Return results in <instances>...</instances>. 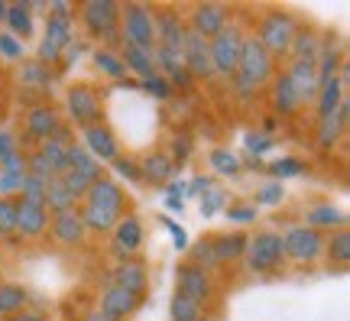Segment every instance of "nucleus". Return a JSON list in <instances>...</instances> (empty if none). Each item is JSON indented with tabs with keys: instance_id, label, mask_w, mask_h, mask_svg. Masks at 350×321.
Here are the masks:
<instances>
[{
	"instance_id": "obj_38",
	"label": "nucleus",
	"mask_w": 350,
	"mask_h": 321,
	"mask_svg": "<svg viewBox=\"0 0 350 321\" xmlns=\"http://www.w3.org/2000/svg\"><path fill=\"white\" fill-rule=\"evenodd\" d=\"M16 231V198H0V240H13Z\"/></svg>"
},
{
	"instance_id": "obj_47",
	"label": "nucleus",
	"mask_w": 350,
	"mask_h": 321,
	"mask_svg": "<svg viewBox=\"0 0 350 321\" xmlns=\"http://www.w3.org/2000/svg\"><path fill=\"white\" fill-rule=\"evenodd\" d=\"M279 198H282V182H275V185L266 188V192L260 195V201H266V205H269V201H279Z\"/></svg>"
},
{
	"instance_id": "obj_48",
	"label": "nucleus",
	"mask_w": 350,
	"mask_h": 321,
	"mask_svg": "<svg viewBox=\"0 0 350 321\" xmlns=\"http://www.w3.org/2000/svg\"><path fill=\"white\" fill-rule=\"evenodd\" d=\"M273 172H279V175H295V172H301V166H299V162H275Z\"/></svg>"
},
{
	"instance_id": "obj_23",
	"label": "nucleus",
	"mask_w": 350,
	"mask_h": 321,
	"mask_svg": "<svg viewBox=\"0 0 350 321\" xmlns=\"http://www.w3.org/2000/svg\"><path fill=\"white\" fill-rule=\"evenodd\" d=\"M113 285H120V289H126V292L146 298V289H150V272H146V266H143L137 257L120 259V263L113 266Z\"/></svg>"
},
{
	"instance_id": "obj_5",
	"label": "nucleus",
	"mask_w": 350,
	"mask_h": 321,
	"mask_svg": "<svg viewBox=\"0 0 350 321\" xmlns=\"http://www.w3.org/2000/svg\"><path fill=\"white\" fill-rule=\"evenodd\" d=\"M247 270L256 276H273L286 266V253H282V234L279 231H260L247 240Z\"/></svg>"
},
{
	"instance_id": "obj_29",
	"label": "nucleus",
	"mask_w": 350,
	"mask_h": 321,
	"mask_svg": "<svg viewBox=\"0 0 350 321\" xmlns=\"http://www.w3.org/2000/svg\"><path fill=\"white\" fill-rule=\"evenodd\" d=\"M16 81H20V88H26V91H49L52 81H55V68H49V65H42L39 59H23L20 62V72H16Z\"/></svg>"
},
{
	"instance_id": "obj_17",
	"label": "nucleus",
	"mask_w": 350,
	"mask_h": 321,
	"mask_svg": "<svg viewBox=\"0 0 350 321\" xmlns=\"http://www.w3.org/2000/svg\"><path fill=\"white\" fill-rule=\"evenodd\" d=\"M182 62H185L188 75H191L195 81H208V78H214L211 46H208V39H201L198 33H191V29H188L185 46H182Z\"/></svg>"
},
{
	"instance_id": "obj_35",
	"label": "nucleus",
	"mask_w": 350,
	"mask_h": 321,
	"mask_svg": "<svg viewBox=\"0 0 350 321\" xmlns=\"http://www.w3.org/2000/svg\"><path fill=\"white\" fill-rule=\"evenodd\" d=\"M120 59H124L126 65V72H133L139 78V81H146V78H152V75H159L156 72V59H152V52H143L137 49V46H120Z\"/></svg>"
},
{
	"instance_id": "obj_1",
	"label": "nucleus",
	"mask_w": 350,
	"mask_h": 321,
	"mask_svg": "<svg viewBox=\"0 0 350 321\" xmlns=\"http://www.w3.org/2000/svg\"><path fill=\"white\" fill-rule=\"evenodd\" d=\"M275 75V59L262 49L256 36H247L243 42V52H240L237 72H234V85H237L240 94H256L262 88H269Z\"/></svg>"
},
{
	"instance_id": "obj_10",
	"label": "nucleus",
	"mask_w": 350,
	"mask_h": 321,
	"mask_svg": "<svg viewBox=\"0 0 350 321\" xmlns=\"http://www.w3.org/2000/svg\"><path fill=\"white\" fill-rule=\"evenodd\" d=\"M65 149H68V140H65V136H52L46 143H39L36 153L26 156V159H29V175H36L42 182H52V179L65 175V169H68Z\"/></svg>"
},
{
	"instance_id": "obj_24",
	"label": "nucleus",
	"mask_w": 350,
	"mask_h": 321,
	"mask_svg": "<svg viewBox=\"0 0 350 321\" xmlns=\"http://www.w3.org/2000/svg\"><path fill=\"white\" fill-rule=\"evenodd\" d=\"M137 169H139V182H143V185H159V182H169V179H172L175 162L169 159V153L152 149L146 156H139Z\"/></svg>"
},
{
	"instance_id": "obj_31",
	"label": "nucleus",
	"mask_w": 350,
	"mask_h": 321,
	"mask_svg": "<svg viewBox=\"0 0 350 321\" xmlns=\"http://www.w3.org/2000/svg\"><path fill=\"white\" fill-rule=\"evenodd\" d=\"M29 289L23 283H0V321L29 309Z\"/></svg>"
},
{
	"instance_id": "obj_14",
	"label": "nucleus",
	"mask_w": 350,
	"mask_h": 321,
	"mask_svg": "<svg viewBox=\"0 0 350 321\" xmlns=\"http://www.w3.org/2000/svg\"><path fill=\"white\" fill-rule=\"evenodd\" d=\"M230 20H234V13H230V7H224V3H195V7L185 10L188 29L198 33L201 39H214Z\"/></svg>"
},
{
	"instance_id": "obj_26",
	"label": "nucleus",
	"mask_w": 350,
	"mask_h": 321,
	"mask_svg": "<svg viewBox=\"0 0 350 321\" xmlns=\"http://www.w3.org/2000/svg\"><path fill=\"white\" fill-rule=\"evenodd\" d=\"M208 240H211L214 263H217V266H227V263L243 259V253H247V240H250V237L240 234V231H230V234H211Z\"/></svg>"
},
{
	"instance_id": "obj_45",
	"label": "nucleus",
	"mask_w": 350,
	"mask_h": 321,
	"mask_svg": "<svg viewBox=\"0 0 350 321\" xmlns=\"http://www.w3.org/2000/svg\"><path fill=\"white\" fill-rule=\"evenodd\" d=\"M143 88H146V91H152L156 98H169V94H172V88L165 85L163 75H152V78H146V81H143Z\"/></svg>"
},
{
	"instance_id": "obj_21",
	"label": "nucleus",
	"mask_w": 350,
	"mask_h": 321,
	"mask_svg": "<svg viewBox=\"0 0 350 321\" xmlns=\"http://www.w3.org/2000/svg\"><path fill=\"white\" fill-rule=\"evenodd\" d=\"M305 227H312L318 234L340 231V227H347V211L334 205V201H314V205L305 208Z\"/></svg>"
},
{
	"instance_id": "obj_15",
	"label": "nucleus",
	"mask_w": 350,
	"mask_h": 321,
	"mask_svg": "<svg viewBox=\"0 0 350 321\" xmlns=\"http://www.w3.org/2000/svg\"><path fill=\"white\" fill-rule=\"evenodd\" d=\"M81 201L100 208L104 214H111L113 221H120V218H126V214H133V211H130V195L120 188V182H113V179H107V175H104L100 182H94L91 192H88Z\"/></svg>"
},
{
	"instance_id": "obj_2",
	"label": "nucleus",
	"mask_w": 350,
	"mask_h": 321,
	"mask_svg": "<svg viewBox=\"0 0 350 321\" xmlns=\"http://www.w3.org/2000/svg\"><path fill=\"white\" fill-rule=\"evenodd\" d=\"M295 29H299V16L292 10L266 7V10L260 13V23H256V42H260L273 59H286L288 46H292V39H295Z\"/></svg>"
},
{
	"instance_id": "obj_13",
	"label": "nucleus",
	"mask_w": 350,
	"mask_h": 321,
	"mask_svg": "<svg viewBox=\"0 0 350 321\" xmlns=\"http://www.w3.org/2000/svg\"><path fill=\"white\" fill-rule=\"evenodd\" d=\"M282 253L292 263H314V259L325 253V234H318L305 224H295L282 234Z\"/></svg>"
},
{
	"instance_id": "obj_49",
	"label": "nucleus",
	"mask_w": 350,
	"mask_h": 321,
	"mask_svg": "<svg viewBox=\"0 0 350 321\" xmlns=\"http://www.w3.org/2000/svg\"><path fill=\"white\" fill-rule=\"evenodd\" d=\"M7 321H46V318H42V311L26 309V311H20V315H13V318H7Z\"/></svg>"
},
{
	"instance_id": "obj_42",
	"label": "nucleus",
	"mask_w": 350,
	"mask_h": 321,
	"mask_svg": "<svg viewBox=\"0 0 350 321\" xmlns=\"http://www.w3.org/2000/svg\"><path fill=\"white\" fill-rule=\"evenodd\" d=\"M111 166H113V169H117V172H120V175H126L130 182H139V169H137V159H126L124 153H120V156H117V159H113ZM139 185H143V182H139Z\"/></svg>"
},
{
	"instance_id": "obj_11",
	"label": "nucleus",
	"mask_w": 350,
	"mask_h": 321,
	"mask_svg": "<svg viewBox=\"0 0 350 321\" xmlns=\"http://www.w3.org/2000/svg\"><path fill=\"white\" fill-rule=\"evenodd\" d=\"M175 296L191 298V302H198V305L208 309L214 302V296H217L214 276L198 270V266H191V263H182V266L175 270Z\"/></svg>"
},
{
	"instance_id": "obj_27",
	"label": "nucleus",
	"mask_w": 350,
	"mask_h": 321,
	"mask_svg": "<svg viewBox=\"0 0 350 321\" xmlns=\"http://www.w3.org/2000/svg\"><path fill=\"white\" fill-rule=\"evenodd\" d=\"M347 104L350 101H344L334 114H327V117L318 120V146L325 149V153H331V149L338 146L340 136H344V130H347V114H350Z\"/></svg>"
},
{
	"instance_id": "obj_52",
	"label": "nucleus",
	"mask_w": 350,
	"mask_h": 321,
	"mask_svg": "<svg viewBox=\"0 0 350 321\" xmlns=\"http://www.w3.org/2000/svg\"><path fill=\"white\" fill-rule=\"evenodd\" d=\"M0 91H3V75H0Z\"/></svg>"
},
{
	"instance_id": "obj_43",
	"label": "nucleus",
	"mask_w": 350,
	"mask_h": 321,
	"mask_svg": "<svg viewBox=\"0 0 350 321\" xmlns=\"http://www.w3.org/2000/svg\"><path fill=\"white\" fill-rule=\"evenodd\" d=\"M211 162L221 169V172H237V169H240L237 156H234V153H227V149H217V153L211 156Z\"/></svg>"
},
{
	"instance_id": "obj_33",
	"label": "nucleus",
	"mask_w": 350,
	"mask_h": 321,
	"mask_svg": "<svg viewBox=\"0 0 350 321\" xmlns=\"http://www.w3.org/2000/svg\"><path fill=\"white\" fill-rule=\"evenodd\" d=\"M3 26H7V33H10V36H16L20 42H23V39H29V36H33V29H36V23H33V7H29V3H7Z\"/></svg>"
},
{
	"instance_id": "obj_39",
	"label": "nucleus",
	"mask_w": 350,
	"mask_h": 321,
	"mask_svg": "<svg viewBox=\"0 0 350 321\" xmlns=\"http://www.w3.org/2000/svg\"><path fill=\"white\" fill-rule=\"evenodd\" d=\"M23 42L16 36H10L7 29H0V59H7V62H23Z\"/></svg>"
},
{
	"instance_id": "obj_50",
	"label": "nucleus",
	"mask_w": 350,
	"mask_h": 321,
	"mask_svg": "<svg viewBox=\"0 0 350 321\" xmlns=\"http://www.w3.org/2000/svg\"><path fill=\"white\" fill-rule=\"evenodd\" d=\"M81 321H113V318H107V315H104V311H100V309H91V311H88V315H85V318H81Z\"/></svg>"
},
{
	"instance_id": "obj_3",
	"label": "nucleus",
	"mask_w": 350,
	"mask_h": 321,
	"mask_svg": "<svg viewBox=\"0 0 350 321\" xmlns=\"http://www.w3.org/2000/svg\"><path fill=\"white\" fill-rule=\"evenodd\" d=\"M78 20H81L88 36L104 42L107 49H111V42L120 39V3H113V0H88V3H81Z\"/></svg>"
},
{
	"instance_id": "obj_28",
	"label": "nucleus",
	"mask_w": 350,
	"mask_h": 321,
	"mask_svg": "<svg viewBox=\"0 0 350 321\" xmlns=\"http://www.w3.org/2000/svg\"><path fill=\"white\" fill-rule=\"evenodd\" d=\"M344 101H347V68H340L338 78H331V81H325V85L318 88V98H314V104H318V120L327 117V114H334Z\"/></svg>"
},
{
	"instance_id": "obj_25",
	"label": "nucleus",
	"mask_w": 350,
	"mask_h": 321,
	"mask_svg": "<svg viewBox=\"0 0 350 321\" xmlns=\"http://www.w3.org/2000/svg\"><path fill=\"white\" fill-rule=\"evenodd\" d=\"M286 75L292 78V85H295V91H299L301 104H308V101L318 98V88H321V81H318V65H314V62L288 59Z\"/></svg>"
},
{
	"instance_id": "obj_46",
	"label": "nucleus",
	"mask_w": 350,
	"mask_h": 321,
	"mask_svg": "<svg viewBox=\"0 0 350 321\" xmlns=\"http://www.w3.org/2000/svg\"><path fill=\"white\" fill-rule=\"evenodd\" d=\"M217 205H224V195H221V192H208V195L201 198V211H204V214L217 211Z\"/></svg>"
},
{
	"instance_id": "obj_34",
	"label": "nucleus",
	"mask_w": 350,
	"mask_h": 321,
	"mask_svg": "<svg viewBox=\"0 0 350 321\" xmlns=\"http://www.w3.org/2000/svg\"><path fill=\"white\" fill-rule=\"evenodd\" d=\"M91 62L100 72V78H111V81H126V75H130L124 59H120V52L107 49V46H98V49L91 52Z\"/></svg>"
},
{
	"instance_id": "obj_40",
	"label": "nucleus",
	"mask_w": 350,
	"mask_h": 321,
	"mask_svg": "<svg viewBox=\"0 0 350 321\" xmlns=\"http://www.w3.org/2000/svg\"><path fill=\"white\" fill-rule=\"evenodd\" d=\"M20 153V136L10 127H0V162H7L10 156Z\"/></svg>"
},
{
	"instance_id": "obj_16",
	"label": "nucleus",
	"mask_w": 350,
	"mask_h": 321,
	"mask_svg": "<svg viewBox=\"0 0 350 321\" xmlns=\"http://www.w3.org/2000/svg\"><path fill=\"white\" fill-rule=\"evenodd\" d=\"M49 240L59 250H81L88 244V231L81 214L75 211H65V214H52L49 221Z\"/></svg>"
},
{
	"instance_id": "obj_51",
	"label": "nucleus",
	"mask_w": 350,
	"mask_h": 321,
	"mask_svg": "<svg viewBox=\"0 0 350 321\" xmlns=\"http://www.w3.org/2000/svg\"><path fill=\"white\" fill-rule=\"evenodd\" d=\"M3 16H7V3L0 0V23H3Z\"/></svg>"
},
{
	"instance_id": "obj_19",
	"label": "nucleus",
	"mask_w": 350,
	"mask_h": 321,
	"mask_svg": "<svg viewBox=\"0 0 350 321\" xmlns=\"http://www.w3.org/2000/svg\"><path fill=\"white\" fill-rule=\"evenodd\" d=\"M139 305H143V298L133 296V292H126V289H120V285H107L104 292H100V305L98 309L107 315V318L113 321H126V318H133L139 311Z\"/></svg>"
},
{
	"instance_id": "obj_44",
	"label": "nucleus",
	"mask_w": 350,
	"mask_h": 321,
	"mask_svg": "<svg viewBox=\"0 0 350 321\" xmlns=\"http://www.w3.org/2000/svg\"><path fill=\"white\" fill-rule=\"evenodd\" d=\"M227 218H230V221H240V224L256 221V205H230V208H227Z\"/></svg>"
},
{
	"instance_id": "obj_36",
	"label": "nucleus",
	"mask_w": 350,
	"mask_h": 321,
	"mask_svg": "<svg viewBox=\"0 0 350 321\" xmlns=\"http://www.w3.org/2000/svg\"><path fill=\"white\" fill-rule=\"evenodd\" d=\"M325 257L331 263V270L338 266V270H347L350 263V231L347 227H340V231H331L325 237Z\"/></svg>"
},
{
	"instance_id": "obj_20",
	"label": "nucleus",
	"mask_w": 350,
	"mask_h": 321,
	"mask_svg": "<svg viewBox=\"0 0 350 321\" xmlns=\"http://www.w3.org/2000/svg\"><path fill=\"white\" fill-rule=\"evenodd\" d=\"M85 149L94 156L98 162H113L124 149H120V140L107 124H94L85 127Z\"/></svg>"
},
{
	"instance_id": "obj_8",
	"label": "nucleus",
	"mask_w": 350,
	"mask_h": 321,
	"mask_svg": "<svg viewBox=\"0 0 350 321\" xmlns=\"http://www.w3.org/2000/svg\"><path fill=\"white\" fill-rule=\"evenodd\" d=\"M120 39L126 46H137L143 52L156 49V26H152V10L146 3H124L120 7Z\"/></svg>"
},
{
	"instance_id": "obj_37",
	"label": "nucleus",
	"mask_w": 350,
	"mask_h": 321,
	"mask_svg": "<svg viewBox=\"0 0 350 321\" xmlns=\"http://www.w3.org/2000/svg\"><path fill=\"white\" fill-rule=\"evenodd\" d=\"M169 315H172V321H204L208 318V309L198 305V302H191V298L172 296V302H169Z\"/></svg>"
},
{
	"instance_id": "obj_12",
	"label": "nucleus",
	"mask_w": 350,
	"mask_h": 321,
	"mask_svg": "<svg viewBox=\"0 0 350 321\" xmlns=\"http://www.w3.org/2000/svg\"><path fill=\"white\" fill-rule=\"evenodd\" d=\"M49 221H52V214L46 211V205L16 198V231H13V240L36 244L42 237H49Z\"/></svg>"
},
{
	"instance_id": "obj_30",
	"label": "nucleus",
	"mask_w": 350,
	"mask_h": 321,
	"mask_svg": "<svg viewBox=\"0 0 350 321\" xmlns=\"http://www.w3.org/2000/svg\"><path fill=\"white\" fill-rule=\"evenodd\" d=\"M65 162H68V169H65V172H78L81 179H88L91 185L104 179V172H100V162L94 159L85 146H78V143H68V149H65Z\"/></svg>"
},
{
	"instance_id": "obj_9",
	"label": "nucleus",
	"mask_w": 350,
	"mask_h": 321,
	"mask_svg": "<svg viewBox=\"0 0 350 321\" xmlns=\"http://www.w3.org/2000/svg\"><path fill=\"white\" fill-rule=\"evenodd\" d=\"M152 10V26H156V49H165L172 55H182L188 36L185 10L178 7H150Z\"/></svg>"
},
{
	"instance_id": "obj_41",
	"label": "nucleus",
	"mask_w": 350,
	"mask_h": 321,
	"mask_svg": "<svg viewBox=\"0 0 350 321\" xmlns=\"http://www.w3.org/2000/svg\"><path fill=\"white\" fill-rule=\"evenodd\" d=\"M188 153H191V136H188V133H175L172 136V153H169V159H172L175 166H182V162L188 159Z\"/></svg>"
},
{
	"instance_id": "obj_18",
	"label": "nucleus",
	"mask_w": 350,
	"mask_h": 321,
	"mask_svg": "<svg viewBox=\"0 0 350 321\" xmlns=\"http://www.w3.org/2000/svg\"><path fill=\"white\" fill-rule=\"evenodd\" d=\"M269 107H273V114L282 117V120L295 117V114L305 107L299 98V91H295V85H292V78H288L286 72H275L273 81H269Z\"/></svg>"
},
{
	"instance_id": "obj_32",
	"label": "nucleus",
	"mask_w": 350,
	"mask_h": 321,
	"mask_svg": "<svg viewBox=\"0 0 350 321\" xmlns=\"http://www.w3.org/2000/svg\"><path fill=\"white\" fill-rule=\"evenodd\" d=\"M318 46H321V33L308 23H299L295 39L288 46V59H301V62H314L318 59Z\"/></svg>"
},
{
	"instance_id": "obj_7",
	"label": "nucleus",
	"mask_w": 350,
	"mask_h": 321,
	"mask_svg": "<svg viewBox=\"0 0 350 321\" xmlns=\"http://www.w3.org/2000/svg\"><path fill=\"white\" fill-rule=\"evenodd\" d=\"M65 114L81 130L94 124H104V94L91 81H75L65 88Z\"/></svg>"
},
{
	"instance_id": "obj_6",
	"label": "nucleus",
	"mask_w": 350,
	"mask_h": 321,
	"mask_svg": "<svg viewBox=\"0 0 350 321\" xmlns=\"http://www.w3.org/2000/svg\"><path fill=\"white\" fill-rule=\"evenodd\" d=\"M20 146L23 143H46L52 136H65V124H62V111L52 104V101H39L33 107H26L23 114V130H20Z\"/></svg>"
},
{
	"instance_id": "obj_22",
	"label": "nucleus",
	"mask_w": 350,
	"mask_h": 321,
	"mask_svg": "<svg viewBox=\"0 0 350 321\" xmlns=\"http://www.w3.org/2000/svg\"><path fill=\"white\" fill-rule=\"evenodd\" d=\"M111 237H113V250L124 259L137 257L139 247H143V224H139L137 214H126V218H120V221L113 224Z\"/></svg>"
},
{
	"instance_id": "obj_4",
	"label": "nucleus",
	"mask_w": 350,
	"mask_h": 321,
	"mask_svg": "<svg viewBox=\"0 0 350 321\" xmlns=\"http://www.w3.org/2000/svg\"><path fill=\"white\" fill-rule=\"evenodd\" d=\"M247 36H250V33L243 29V23L230 20V23H227L217 36L208 39V46H211V68H214V75H217V78H227V81L234 78Z\"/></svg>"
}]
</instances>
